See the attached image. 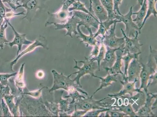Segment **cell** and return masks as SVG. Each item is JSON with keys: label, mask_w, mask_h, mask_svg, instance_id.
Returning <instances> with one entry per match:
<instances>
[{"label": "cell", "mask_w": 157, "mask_h": 117, "mask_svg": "<svg viewBox=\"0 0 157 117\" xmlns=\"http://www.w3.org/2000/svg\"><path fill=\"white\" fill-rule=\"evenodd\" d=\"M6 20L5 24H2L0 27V48L1 49H3L4 45H6L7 43L9 42V41L6 39V30L8 26V23L7 20Z\"/></svg>", "instance_id": "obj_31"}, {"label": "cell", "mask_w": 157, "mask_h": 117, "mask_svg": "<svg viewBox=\"0 0 157 117\" xmlns=\"http://www.w3.org/2000/svg\"><path fill=\"white\" fill-rule=\"evenodd\" d=\"M3 2H6L11 9L15 11L17 9V7L21 5V0H2Z\"/></svg>", "instance_id": "obj_41"}, {"label": "cell", "mask_w": 157, "mask_h": 117, "mask_svg": "<svg viewBox=\"0 0 157 117\" xmlns=\"http://www.w3.org/2000/svg\"><path fill=\"white\" fill-rule=\"evenodd\" d=\"M122 1L123 0H113L114 12L116 15H122L120 11L119 6L122 4Z\"/></svg>", "instance_id": "obj_42"}, {"label": "cell", "mask_w": 157, "mask_h": 117, "mask_svg": "<svg viewBox=\"0 0 157 117\" xmlns=\"http://www.w3.org/2000/svg\"><path fill=\"white\" fill-rule=\"evenodd\" d=\"M108 75L105 78H102L94 75V77L97 78H99L101 80V85L99 88L97 89L93 93L94 95L97 93L98 91H100L103 88H106V87L112 85L113 83L117 82V76L118 74H110L109 72H107Z\"/></svg>", "instance_id": "obj_21"}, {"label": "cell", "mask_w": 157, "mask_h": 117, "mask_svg": "<svg viewBox=\"0 0 157 117\" xmlns=\"http://www.w3.org/2000/svg\"><path fill=\"white\" fill-rule=\"evenodd\" d=\"M52 73L54 77V84L52 87L50 89L49 92L57 90L59 89L65 90L69 92L77 90L78 92L85 94L88 96L87 92L82 89V88L80 87L73 80H71L70 77L72 74H70L68 76H65L63 72L60 74L58 73L56 70H53Z\"/></svg>", "instance_id": "obj_1"}, {"label": "cell", "mask_w": 157, "mask_h": 117, "mask_svg": "<svg viewBox=\"0 0 157 117\" xmlns=\"http://www.w3.org/2000/svg\"><path fill=\"white\" fill-rule=\"evenodd\" d=\"M105 7L108 13V18L116 19V14L113 11V0H100Z\"/></svg>", "instance_id": "obj_28"}, {"label": "cell", "mask_w": 157, "mask_h": 117, "mask_svg": "<svg viewBox=\"0 0 157 117\" xmlns=\"http://www.w3.org/2000/svg\"><path fill=\"white\" fill-rule=\"evenodd\" d=\"M45 87H43L42 88H40V89L37 90L36 91H33L32 92H23L22 95H28L31 96L33 97L39 98L41 96V92L42 91Z\"/></svg>", "instance_id": "obj_43"}, {"label": "cell", "mask_w": 157, "mask_h": 117, "mask_svg": "<svg viewBox=\"0 0 157 117\" xmlns=\"http://www.w3.org/2000/svg\"><path fill=\"white\" fill-rule=\"evenodd\" d=\"M78 91L77 90L69 92L68 95L67 96L64 97L65 98H71L72 99V102H70V104H72L77 100L80 98H85V97L81 95L78 93Z\"/></svg>", "instance_id": "obj_38"}, {"label": "cell", "mask_w": 157, "mask_h": 117, "mask_svg": "<svg viewBox=\"0 0 157 117\" xmlns=\"http://www.w3.org/2000/svg\"><path fill=\"white\" fill-rule=\"evenodd\" d=\"M81 25L79 24H78L77 26V29L78 31V35L76 36L77 38H80L82 40L80 43H84L86 44V47H88L89 46H94L98 44L99 41L96 39V38L94 37V34L93 33L92 29L91 28L87 30L89 32V35H86L83 33L80 29Z\"/></svg>", "instance_id": "obj_18"}, {"label": "cell", "mask_w": 157, "mask_h": 117, "mask_svg": "<svg viewBox=\"0 0 157 117\" xmlns=\"http://www.w3.org/2000/svg\"><path fill=\"white\" fill-rule=\"evenodd\" d=\"M4 19H5V18H4V17L0 14V27H1L3 23Z\"/></svg>", "instance_id": "obj_49"}, {"label": "cell", "mask_w": 157, "mask_h": 117, "mask_svg": "<svg viewBox=\"0 0 157 117\" xmlns=\"http://www.w3.org/2000/svg\"><path fill=\"white\" fill-rule=\"evenodd\" d=\"M142 67L138 58H134L131 61L127 70V78L129 82H133L139 78Z\"/></svg>", "instance_id": "obj_16"}, {"label": "cell", "mask_w": 157, "mask_h": 117, "mask_svg": "<svg viewBox=\"0 0 157 117\" xmlns=\"http://www.w3.org/2000/svg\"><path fill=\"white\" fill-rule=\"evenodd\" d=\"M85 60L84 61H77L74 58L75 62V65L74 68L78 69V72L72 73L73 74H77L76 77L74 80L78 85L82 88L80 82V79L81 77H83L86 74H89L91 76L94 77L95 71L98 69V62L93 61L91 58L85 57Z\"/></svg>", "instance_id": "obj_5"}, {"label": "cell", "mask_w": 157, "mask_h": 117, "mask_svg": "<svg viewBox=\"0 0 157 117\" xmlns=\"http://www.w3.org/2000/svg\"><path fill=\"white\" fill-rule=\"evenodd\" d=\"M15 98V96L11 94L5 96L4 99L5 100L6 104L13 116H19V104L17 102H16V104L14 103V98Z\"/></svg>", "instance_id": "obj_23"}, {"label": "cell", "mask_w": 157, "mask_h": 117, "mask_svg": "<svg viewBox=\"0 0 157 117\" xmlns=\"http://www.w3.org/2000/svg\"><path fill=\"white\" fill-rule=\"evenodd\" d=\"M100 46V45H98V44L94 46V49L92 50V52H91L90 55L88 58H94L98 55L99 52Z\"/></svg>", "instance_id": "obj_46"}, {"label": "cell", "mask_w": 157, "mask_h": 117, "mask_svg": "<svg viewBox=\"0 0 157 117\" xmlns=\"http://www.w3.org/2000/svg\"><path fill=\"white\" fill-rule=\"evenodd\" d=\"M11 88L9 85H4L0 83V109L1 110V100L5 96L11 95Z\"/></svg>", "instance_id": "obj_36"}, {"label": "cell", "mask_w": 157, "mask_h": 117, "mask_svg": "<svg viewBox=\"0 0 157 117\" xmlns=\"http://www.w3.org/2000/svg\"><path fill=\"white\" fill-rule=\"evenodd\" d=\"M49 0H21L22 5L17 7V9L23 8L26 10V13L22 20L26 19L29 22H32L38 12L48 9L47 2Z\"/></svg>", "instance_id": "obj_3"}, {"label": "cell", "mask_w": 157, "mask_h": 117, "mask_svg": "<svg viewBox=\"0 0 157 117\" xmlns=\"http://www.w3.org/2000/svg\"><path fill=\"white\" fill-rule=\"evenodd\" d=\"M25 63H23L21 66L19 72L17 74V76L15 78V86L18 88L19 93L22 95V90L25 88V84L24 81V68Z\"/></svg>", "instance_id": "obj_26"}, {"label": "cell", "mask_w": 157, "mask_h": 117, "mask_svg": "<svg viewBox=\"0 0 157 117\" xmlns=\"http://www.w3.org/2000/svg\"><path fill=\"white\" fill-rule=\"evenodd\" d=\"M72 7L68 8V11H82L85 13L92 14L85 7V4L81 2L80 0H75L72 4Z\"/></svg>", "instance_id": "obj_30"}, {"label": "cell", "mask_w": 157, "mask_h": 117, "mask_svg": "<svg viewBox=\"0 0 157 117\" xmlns=\"http://www.w3.org/2000/svg\"><path fill=\"white\" fill-rule=\"evenodd\" d=\"M147 9V0H144L143 3L139 10L138 12L132 13V15H136V17L135 19H133V21L139 27V29L142 26L144 20L146 16Z\"/></svg>", "instance_id": "obj_22"}, {"label": "cell", "mask_w": 157, "mask_h": 117, "mask_svg": "<svg viewBox=\"0 0 157 117\" xmlns=\"http://www.w3.org/2000/svg\"><path fill=\"white\" fill-rule=\"evenodd\" d=\"M115 99H117L118 100V106H120V105H122V99L121 98H115Z\"/></svg>", "instance_id": "obj_48"}, {"label": "cell", "mask_w": 157, "mask_h": 117, "mask_svg": "<svg viewBox=\"0 0 157 117\" xmlns=\"http://www.w3.org/2000/svg\"><path fill=\"white\" fill-rule=\"evenodd\" d=\"M45 107L51 113H52L54 116H59V113L61 112L60 110L59 105L57 102H51L46 101L44 102Z\"/></svg>", "instance_id": "obj_33"}, {"label": "cell", "mask_w": 157, "mask_h": 117, "mask_svg": "<svg viewBox=\"0 0 157 117\" xmlns=\"http://www.w3.org/2000/svg\"><path fill=\"white\" fill-rule=\"evenodd\" d=\"M121 31L124 35V37L125 41L124 45L122 47L124 50L123 55L126 54L128 51L131 54L142 52V48L144 45L143 44L140 43V39L138 38V35H139L138 31H136L135 37L131 38L127 36L122 28H121Z\"/></svg>", "instance_id": "obj_7"}, {"label": "cell", "mask_w": 157, "mask_h": 117, "mask_svg": "<svg viewBox=\"0 0 157 117\" xmlns=\"http://www.w3.org/2000/svg\"><path fill=\"white\" fill-rule=\"evenodd\" d=\"M11 9H9L5 6L2 0H0V14L5 18L6 13Z\"/></svg>", "instance_id": "obj_44"}, {"label": "cell", "mask_w": 157, "mask_h": 117, "mask_svg": "<svg viewBox=\"0 0 157 117\" xmlns=\"http://www.w3.org/2000/svg\"><path fill=\"white\" fill-rule=\"evenodd\" d=\"M1 111L2 112L3 116L4 117H10L13 116V115L11 113L10 111L8 105L4 101L3 99L1 100Z\"/></svg>", "instance_id": "obj_39"}, {"label": "cell", "mask_w": 157, "mask_h": 117, "mask_svg": "<svg viewBox=\"0 0 157 117\" xmlns=\"http://www.w3.org/2000/svg\"><path fill=\"white\" fill-rule=\"evenodd\" d=\"M142 52L137 53L131 54L129 52H127V53L125 55H123L122 56V60L124 62V75L127 77V70L129 66V64L130 63L131 61L134 58H138L140 54H141Z\"/></svg>", "instance_id": "obj_29"}, {"label": "cell", "mask_w": 157, "mask_h": 117, "mask_svg": "<svg viewBox=\"0 0 157 117\" xmlns=\"http://www.w3.org/2000/svg\"><path fill=\"white\" fill-rule=\"evenodd\" d=\"M73 15L79 18L81 21L78 24L87 29H89L90 27L98 28L100 22L95 15L76 11H73Z\"/></svg>", "instance_id": "obj_11"}, {"label": "cell", "mask_w": 157, "mask_h": 117, "mask_svg": "<svg viewBox=\"0 0 157 117\" xmlns=\"http://www.w3.org/2000/svg\"><path fill=\"white\" fill-rule=\"evenodd\" d=\"M121 47L118 48H111L106 47V52L105 58L103 61L106 62L107 65L109 66L110 67L113 66L116 60L117 56L115 52L121 49Z\"/></svg>", "instance_id": "obj_24"}, {"label": "cell", "mask_w": 157, "mask_h": 117, "mask_svg": "<svg viewBox=\"0 0 157 117\" xmlns=\"http://www.w3.org/2000/svg\"><path fill=\"white\" fill-rule=\"evenodd\" d=\"M148 1L147 9L146 16L144 19L143 23L142 26L140 28V34L141 33V30L143 28L144 25L146 22L147 19L150 17L151 15H154L155 17H157V11L155 8V4H156V0H147Z\"/></svg>", "instance_id": "obj_25"}, {"label": "cell", "mask_w": 157, "mask_h": 117, "mask_svg": "<svg viewBox=\"0 0 157 117\" xmlns=\"http://www.w3.org/2000/svg\"><path fill=\"white\" fill-rule=\"evenodd\" d=\"M7 20L8 21V24L12 28L13 30L14 34H15V37L13 41L11 42H9L6 44V45L9 46L10 48H12V47L14 45H17L18 46V51L17 52V56L19 54L20 52L22 51V46L24 45H29L32 43L33 41L28 40L26 38V34H21L18 33L15 30L12 24L10 22V20Z\"/></svg>", "instance_id": "obj_15"}, {"label": "cell", "mask_w": 157, "mask_h": 117, "mask_svg": "<svg viewBox=\"0 0 157 117\" xmlns=\"http://www.w3.org/2000/svg\"><path fill=\"white\" fill-rule=\"evenodd\" d=\"M93 96L92 95L90 97L88 96L87 98H78L73 104H70L69 111H72L73 108L74 110H79L88 111L93 110L109 108L113 106V105H111V104L109 103L102 102L104 100L109 98V97L108 96L98 100H96L93 99Z\"/></svg>", "instance_id": "obj_2"}, {"label": "cell", "mask_w": 157, "mask_h": 117, "mask_svg": "<svg viewBox=\"0 0 157 117\" xmlns=\"http://www.w3.org/2000/svg\"><path fill=\"white\" fill-rule=\"evenodd\" d=\"M113 109L115 111H120L126 114L128 116L131 117H137L135 111L132 108V105L131 104L129 103L128 105H125L124 104H122L120 106L115 105L113 108Z\"/></svg>", "instance_id": "obj_27"}, {"label": "cell", "mask_w": 157, "mask_h": 117, "mask_svg": "<svg viewBox=\"0 0 157 117\" xmlns=\"http://www.w3.org/2000/svg\"><path fill=\"white\" fill-rule=\"evenodd\" d=\"M105 116L124 117L128 116V115L123 112L114 110L113 108L112 110L106 111V114Z\"/></svg>", "instance_id": "obj_40"}, {"label": "cell", "mask_w": 157, "mask_h": 117, "mask_svg": "<svg viewBox=\"0 0 157 117\" xmlns=\"http://www.w3.org/2000/svg\"><path fill=\"white\" fill-rule=\"evenodd\" d=\"M124 45L121 47V49L118 50L119 53L117 54L116 60L113 66L111 67L104 68L107 72L111 71V74H121L122 75H124V74L121 70V67L122 66V56L123 55L124 50L123 49V47Z\"/></svg>", "instance_id": "obj_20"}, {"label": "cell", "mask_w": 157, "mask_h": 117, "mask_svg": "<svg viewBox=\"0 0 157 117\" xmlns=\"http://www.w3.org/2000/svg\"><path fill=\"white\" fill-rule=\"evenodd\" d=\"M89 1H90V7L89 8V10H89L90 13H91V14H92V15H94L93 11L92 9V0H89Z\"/></svg>", "instance_id": "obj_47"}, {"label": "cell", "mask_w": 157, "mask_h": 117, "mask_svg": "<svg viewBox=\"0 0 157 117\" xmlns=\"http://www.w3.org/2000/svg\"><path fill=\"white\" fill-rule=\"evenodd\" d=\"M92 9L94 15L100 22L108 19V12L100 0H92Z\"/></svg>", "instance_id": "obj_17"}, {"label": "cell", "mask_w": 157, "mask_h": 117, "mask_svg": "<svg viewBox=\"0 0 157 117\" xmlns=\"http://www.w3.org/2000/svg\"><path fill=\"white\" fill-rule=\"evenodd\" d=\"M122 81H121V83L123 85L122 89L118 92V93L108 95V96L109 97L113 98H122L124 97L126 94H129L130 96L134 95L135 92H140V90L139 89L136 87V83L138 81V79H136L133 82H129L127 79V77L125 75H122Z\"/></svg>", "instance_id": "obj_9"}, {"label": "cell", "mask_w": 157, "mask_h": 117, "mask_svg": "<svg viewBox=\"0 0 157 117\" xmlns=\"http://www.w3.org/2000/svg\"><path fill=\"white\" fill-rule=\"evenodd\" d=\"M17 73V72H15L11 74H0V83L4 85H8L10 78L16 76Z\"/></svg>", "instance_id": "obj_37"}, {"label": "cell", "mask_w": 157, "mask_h": 117, "mask_svg": "<svg viewBox=\"0 0 157 117\" xmlns=\"http://www.w3.org/2000/svg\"><path fill=\"white\" fill-rule=\"evenodd\" d=\"M75 0H63L62 6L59 10L55 13H50L48 11V19L45 24V26L54 25L55 24H63L72 16L73 11H69L68 8Z\"/></svg>", "instance_id": "obj_4"}, {"label": "cell", "mask_w": 157, "mask_h": 117, "mask_svg": "<svg viewBox=\"0 0 157 117\" xmlns=\"http://www.w3.org/2000/svg\"><path fill=\"white\" fill-rule=\"evenodd\" d=\"M87 111L79 110H74L72 113L70 114V116L79 117L83 116Z\"/></svg>", "instance_id": "obj_45"}, {"label": "cell", "mask_w": 157, "mask_h": 117, "mask_svg": "<svg viewBox=\"0 0 157 117\" xmlns=\"http://www.w3.org/2000/svg\"><path fill=\"white\" fill-rule=\"evenodd\" d=\"M142 68L140 77L141 79V85L139 89H143L145 94L148 92V88L149 86L150 78L152 74H157V68L152 67L149 66L144 65L142 62L140 63Z\"/></svg>", "instance_id": "obj_13"}, {"label": "cell", "mask_w": 157, "mask_h": 117, "mask_svg": "<svg viewBox=\"0 0 157 117\" xmlns=\"http://www.w3.org/2000/svg\"><path fill=\"white\" fill-rule=\"evenodd\" d=\"M144 1V0H137L138 5H139L140 6H142L143 3Z\"/></svg>", "instance_id": "obj_50"}, {"label": "cell", "mask_w": 157, "mask_h": 117, "mask_svg": "<svg viewBox=\"0 0 157 117\" xmlns=\"http://www.w3.org/2000/svg\"><path fill=\"white\" fill-rule=\"evenodd\" d=\"M132 13H133V6L130 8L129 12L125 15H116V19L120 21L125 25L126 29L124 31L125 34L129 38H134L136 35V31L140 32V29L136 24L133 21L132 18Z\"/></svg>", "instance_id": "obj_6"}, {"label": "cell", "mask_w": 157, "mask_h": 117, "mask_svg": "<svg viewBox=\"0 0 157 117\" xmlns=\"http://www.w3.org/2000/svg\"><path fill=\"white\" fill-rule=\"evenodd\" d=\"M146 95L147 98L143 106L135 111L136 113L138 116H157V115H155L152 112L153 110L154 109L153 107L154 103L153 100L157 98V94L148 93L147 92ZM156 100L155 99V101Z\"/></svg>", "instance_id": "obj_12"}, {"label": "cell", "mask_w": 157, "mask_h": 117, "mask_svg": "<svg viewBox=\"0 0 157 117\" xmlns=\"http://www.w3.org/2000/svg\"><path fill=\"white\" fill-rule=\"evenodd\" d=\"M59 105V108L61 112H69L70 102L68 99H63L61 96L60 99L57 102Z\"/></svg>", "instance_id": "obj_34"}, {"label": "cell", "mask_w": 157, "mask_h": 117, "mask_svg": "<svg viewBox=\"0 0 157 117\" xmlns=\"http://www.w3.org/2000/svg\"><path fill=\"white\" fill-rule=\"evenodd\" d=\"M114 106L109 108H105L103 109L93 110L88 111L84 115V117H98L101 113L106 112V111L112 110Z\"/></svg>", "instance_id": "obj_35"}, {"label": "cell", "mask_w": 157, "mask_h": 117, "mask_svg": "<svg viewBox=\"0 0 157 117\" xmlns=\"http://www.w3.org/2000/svg\"><path fill=\"white\" fill-rule=\"evenodd\" d=\"M39 47H42L43 48H46L47 50L49 49L48 46V41H47L45 37L42 36H40L39 37H38L34 42L30 44L28 47L25 48L21 54H18L17 58L13 61H11L10 64V66L11 71H13V68L14 65L17 63L18 60L21 57L27 54L32 52L36 48Z\"/></svg>", "instance_id": "obj_10"}, {"label": "cell", "mask_w": 157, "mask_h": 117, "mask_svg": "<svg viewBox=\"0 0 157 117\" xmlns=\"http://www.w3.org/2000/svg\"><path fill=\"white\" fill-rule=\"evenodd\" d=\"M81 21L79 18L74 15L68 19V21L63 24H55L54 25L56 30H66L67 33L65 36H69L71 38H73L72 34L74 33L75 35H78V31L77 28L78 24Z\"/></svg>", "instance_id": "obj_14"}, {"label": "cell", "mask_w": 157, "mask_h": 117, "mask_svg": "<svg viewBox=\"0 0 157 117\" xmlns=\"http://www.w3.org/2000/svg\"><path fill=\"white\" fill-rule=\"evenodd\" d=\"M119 22H121V21L119 20L108 18L103 22H100L98 31L96 33L94 34V37L96 38L97 36H101V38H103L108 33V31L113 24Z\"/></svg>", "instance_id": "obj_19"}, {"label": "cell", "mask_w": 157, "mask_h": 117, "mask_svg": "<svg viewBox=\"0 0 157 117\" xmlns=\"http://www.w3.org/2000/svg\"><path fill=\"white\" fill-rule=\"evenodd\" d=\"M101 47L100 48L99 52L98 55L95 58H91L93 61H97L98 65V71H100V65L101 61H103L105 58V52H106V47L102 42H101Z\"/></svg>", "instance_id": "obj_32"}, {"label": "cell", "mask_w": 157, "mask_h": 117, "mask_svg": "<svg viewBox=\"0 0 157 117\" xmlns=\"http://www.w3.org/2000/svg\"><path fill=\"white\" fill-rule=\"evenodd\" d=\"M117 24H114L113 27L110 28L109 35H105L103 38H101V42L105 46L111 48H120L125 42L124 37L118 38L116 35L115 31Z\"/></svg>", "instance_id": "obj_8"}]
</instances>
